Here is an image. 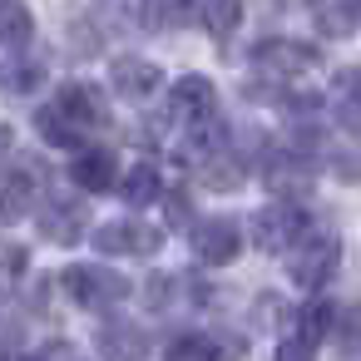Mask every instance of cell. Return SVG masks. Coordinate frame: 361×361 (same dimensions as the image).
Here are the masks:
<instances>
[{
	"instance_id": "obj_4",
	"label": "cell",
	"mask_w": 361,
	"mask_h": 361,
	"mask_svg": "<svg viewBox=\"0 0 361 361\" xmlns=\"http://www.w3.org/2000/svg\"><path fill=\"white\" fill-rule=\"evenodd\" d=\"M193 247H198V257H203L208 267H223V262L238 257V247H243V228H238L233 218H208V223H198Z\"/></svg>"
},
{
	"instance_id": "obj_2",
	"label": "cell",
	"mask_w": 361,
	"mask_h": 361,
	"mask_svg": "<svg viewBox=\"0 0 361 361\" xmlns=\"http://www.w3.org/2000/svg\"><path fill=\"white\" fill-rule=\"evenodd\" d=\"M65 287H70V297L85 302V307H114V302L129 297L124 272H109V267H70V272H65Z\"/></svg>"
},
{
	"instance_id": "obj_7",
	"label": "cell",
	"mask_w": 361,
	"mask_h": 361,
	"mask_svg": "<svg viewBox=\"0 0 361 361\" xmlns=\"http://www.w3.org/2000/svg\"><path fill=\"white\" fill-rule=\"evenodd\" d=\"M55 114H60L75 134H80V129H94V124H104V94L90 90V85H70V90L60 94Z\"/></svg>"
},
{
	"instance_id": "obj_16",
	"label": "cell",
	"mask_w": 361,
	"mask_h": 361,
	"mask_svg": "<svg viewBox=\"0 0 361 361\" xmlns=\"http://www.w3.org/2000/svg\"><path fill=\"white\" fill-rule=\"evenodd\" d=\"M99 351H104L109 361H139V356H144V336H139L134 326H104Z\"/></svg>"
},
{
	"instance_id": "obj_15",
	"label": "cell",
	"mask_w": 361,
	"mask_h": 361,
	"mask_svg": "<svg viewBox=\"0 0 361 361\" xmlns=\"http://www.w3.org/2000/svg\"><path fill=\"white\" fill-rule=\"evenodd\" d=\"M119 198H124V203H134V208H144V203H154V198H159V173H154L149 164H139V169H129V173L119 178Z\"/></svg>"
},
{
	"instance_id": "obj_5",
	"label": "cell",
	"mask_w": 361,
	"mask_h": 361,
	"mask_svg": "<svg viewBox=\"0 0 361 361\" xmlns=\"http://www.w3.org/2000/svg\"><path fill=\"white\" fill-rule=\"evenodd\" d=\"M252 65L262 75H302L317 65V50L312 45H287V40H262L252 50Z\"/></svg>"
},
{
	"instance_id": "obj_1",
	"label": "cell",
	"mask_w": 361,
	"mask_h": 361,
	"mask_svg": "<svg viewBox=\"0 0 361 361\" xmlns=\"http://www.w3.org/2000/svg\"><path fill=\"white\" fill-rule=\"evenodd\" d=\"M336 257H341V247H336V238L331 233H307V238H297L292 243V282L297 287H322L326 277H331V267H336Z\"/></svg>"
},
{
	"instance_id": "obj_10",
	"label": "cell",
	"mask_w": 361,
	"mask_h": 361,
	"mask_svg": "<svg viewBox=\"0 0 361 361\" xmlns=\"http://www.w3.org/2000/svg\"><path fill=\"white\" fill-rule=\"evenodd\" d=\"M164 361H238V341H223V336H183L169 346Z\"/></svg>"
},
{
	"instance_id": "obj_20",
	"label": "cell",
	"mask_w": 361,
	"mask_h": 361,
	"mask_svg": "<svg viewBox=\"0 0 361 361\" xmlns=\"http://www.w3.org/2000/svg\"><path fill=\"white\" fill-rule=\"evenodd\" d=\"M198 20H203L208 30L228 35V30H238V20H243V6H228V0H223V6H203V11H198Z\"/></svg>"
},
{
	"instance_id": "obj_21",
	"label": "cell",
	"mask_w": 361,
	"mask_h": 361,
	"mask_svg": "<svg viewBox=\"0 0 361 361\" xmlns=\"http://www.w3.org/2000/svg\"><path fill=\"white\" fill-rule=\"evenodd\" d=\"M35 124H40V134H45L50 144H75V139H80V134H75V129L55 114V109H40V119H35Z\"/></svg>"
},
{
	"instance_id": "obj_19",
	"label": "cell",
	"mask_w": 361,
	"mask_h": 361,
	"mask_svg": "<svg viewBox=\"0 0 361 361\" xmlns=\"http://www.w3.org/2000/svg\"><path fill=\"white\" fill-rule=\"evenodd\" d=\"M312 20H317L326 35H351V30H356V11H351V6H317Z\"/></svg>"
},
{
	"instance_id": "obj_22",
	"label": "cell",
	"mask_w": 361,
	"mask_h": 361,
	"mask_svg": "<svg viewBox=\"0 0 361 361\" xmlns=\"http://www.w3.org/2000/svg\"><path fill=\"white\" fill-rule=\"evenodd\" d=\"M40 361H85V356H80L75 346H65V341H55V346H45V356H40Z\"/></svg>"
},
{
	"instance_id": "obj_3",
	"label": "cell",
	"mask_w": 361,
	"mask_h": 361,
	"mask_svg": "<svg viewBox=\"0 0 361 361\" xmlns=\"http://www.w3.org/2000/svg\"><path fill=\"white\" fill-rule=\"evenodd\" d=\"M297 233H302V213L287 208V203H272L252 218V243L262 252H282L287 243H297Z\"/></svg>"
},
{
	"instance_id": "obj_23",
	"label": "cell",
	"mask_w": 361,
	"mask_h": 361,
	"mask_svg": "<svg viewBox=\"0 0 361 361\" xmlns=\"http://www.w3.org/2000/svg\"><path fill=\"white\" fill-rule=\"evenodd\" d=\"M277 361H312V351H307L302 341H287V346L277 351Z\"/></svg>"
},
{
	"instance_id": "obj_11",
	"label": "cell",
	"mask_w": 361,
	"mask_h": 361,
	"mask_svg": "<svg viewBox=\"0 0 361 361\" xmlns=\"http://www.w3.org/2000/svg\"><path fill=\"white\" fill-rule=\"evenodd\" d=\"M75 183L85 188V193H109L114 188V154H104V149H90V154H80L75 159Z\"/></svg>"
},
{
	"instance_id": "obj_13",
	"label": "cell",
	"mask_w": 361,
	"mask_h": 361,
	"mask_svg": "<svg viewBox=\"0 0 361 361\" xmlns=\"http://www.w3.org/2000/svg\"><path fill=\"white\" fill-rule=\"evenodd\" d=\"M30 213V178L25 173H11L0 178V228H11Z\"/></svg>"
},
{
	"instance_id": "obj_6",
	"label": "cell",
	"mask_w": 361,
	"mask_h": 361,
	"mask_svg": "<svg viewBox=\"0 0 361 361\" xmlns=\"http://www.w3.org/2000/svg\"><path fill=\"white\" fill-rule=\"evenodd\" d=\"M94 247L99 252H134V257H149L159 252V233L144 228V223H104L94 233Z\"/></svg>"
},
{
	"instance_id": "obj_17",
	"label": "cell",
	"mask_w": 361,
	"mask_h": 361,
	"mask_svg": "<svg viewBox=\"0 0 361 361\" xmlns=\"http://www.w3.org/2000/svg\"><path fill=\"white\" fill-rule=\"evenodd\" d=\"M25 35H30V11L6 0V6H0V45H20Z\"/></svg>"
},
{
	"instance_id": "obj_14",
	"label": "cell",
	"mask_w": 361,
	"mask_h": 361,
	"mask_svg": "<svg viewBox=\"0 0 361 361\" xmlns=\"http://www.w3.org/2000/svg\"><path fill=\"white\" fill-rule=\"evenodd\" d=\"M331 317H336V307H331V302H307V307L297 312V341L312 351V346L331 331Z\"/></svg>"
},
{
	"instance_id": "obj_18",
	"label": "cell",
	"mask_w": 361,
	"mask_h": 361,
	"mask_svg": "<svg viewBox=\"0 0 361 361\" xmlns=\"http://www.w3.org/2000/svg\"><path fill=\"white\" fill-rule=\"evenodd\" d=\"M0 85L6 90H35L40 85V60H6V70H0Z\"/></svg>"
},
{
	"instance_id": "obj_9",
	"label": "cell",
	"mask_w": 361,
	"mask_h": 361,
	"mask_svg": "<svg viewBox=\"0 0 361 361\" xmlns=\"http://www.w3.org/2000/svg\"><path fill=\"white\" fill-rule=\"evenodd\" d=\"M159 65H149V60H119L114 65V90L124 94V99H149L154 90H159Z\"/></svg>"
},
{
	"instance_id": "obj_8",
	"label": "cell",
	"mask_w": 361,
	"mask_h": 361,
	"mask_svg": "<svg viewBox=\"0 0 361 361\" xmlns=\"http://www.w3.org/2000/svg\"><path fill=\"white\" fill-rule=\"evenodd\" d=\"M169 109H173V119L213 114V85H208L203 75H183V80L169 90Z\"/></svg>"
},
{
	"instance_id": "obj_12",
	"label": "cell",
	"mask_w": 361,
	"mask_h": 361,
	"mask_svg": "<svg viewBox=\"0 0 361 361\" xmlns=\"http://www.w3.org/2000/svg\"><path fill=\"white\" fill-rule=\"evenodd\" d=\"M40 223H45V233H50L55 243H80L85 228H90V218H85L80 203H50V208L40 213Z\"/></svg>"
}]
</instances>
